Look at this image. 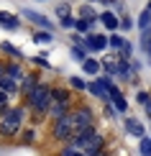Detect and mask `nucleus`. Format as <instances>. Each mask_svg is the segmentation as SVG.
I'll list each match as a JSON object with an SVG mask.
<instances>
[{
	"label": "nucleus",
	"mask_w": 151,
	"mask_h": 156,
	"mask_svg": "<svg viewBox=\"0 0 151 156\" xmlns=\"http://www.w3.org/2000/svg\"><path fill=\"white\" fill-rule=\"evenodd\" d=\"M21 102L28 108V118H31L34 126H38L41 120H46V113H49V105H51V82L38 80V84L23 97Z\"/></svg>",
	"instance_id": "1"
},
{
	"label": "nucleus",
	"mask_w": 151,
	"mask_h": 156,
	"mask_svg": "<svg viewBox=\"0 0 151 156\" xmlns=\"http://www.w3.org/2000/svg\"><path fill=\"white\" fill-rule=\"evenodd\" d=\"M26 120H28V108H26L23 102H18V105L10 102V105L5 108V113L0 115V141H5V144L16 141V136L21 133Z\"/></svg>",
	"instance_id": "2"
},
{
	"label": "nucleus",
	"mask_w": 151,
	"mask_h": 156,
	"mask_svg": "<svg viewBox=\"0 0 151 156\" xmlns=\"http://www.w3.org/2000/svg\"><path fill=\"white\" fill-rule=\"evenodd\" d=\"M69 118H72V126H74V133L77 131H84L90 126H97V113L90 102H80V105H72L69 110Z\"/></svg>",
	"instance_id": "3"
},
{
	"label": "nucleus",
	"mask_w": 151,
	"mask_h": 156,
	"mask_svg": "<svg viewBox=\"0 0 151 156\" xmlns=\"http://www.w3.org/2000/svg\"><path fill=\"white\" fill-rule=\"evenodd\" d=\"M18 16H21L26 23H31L34 28H46V31H56L59 28L54 18H49L46 13H41V10H36V8H28V5L18 8Z\"/></svg>",
	"instance_id": "4"
},
{
	"label": "nucleus",
	"mask_w": 151,
	"mask_h": 156,
	"mask_svg": "<svg viewBox=\"0 0 151 156\" xmlns=\"http://www.w3.org/2000/svg\"><path fill=\"white\" fill-rule=\"evenodd\" d=\"M49 136H51V141H56V144H67V141H72V136H74V126H72L69 113L62 115V118H56V120H51Z\"/></svg>",
	"instance_id": "5"
},
{
	"label": "nucleus",
	"mask_w": 151,
	"mask_h": 156,
	"mask_svg": "<svg viewBox=\"0 0 151 156\" xmlns=\"http://www.w3.org/2000/svg\"><path fill=\"white\" fill-rule=\"evenodd\" d=\"M82 46L90 51V54H102L108 51V31L100 34V31H90V34H82Z\"/></svg>",
	"instance_id": "6"
},
{
	"label": "nucleus",
	"mask_w": 151,
	"mask_h": 156,
	"mask_svg": "<svg viewBox=\"0 0 151 156\" xmlns=\"http://www.w3.org/2000/svg\"><path fill=\"white\" fill-rule=\"evenodd\" d=\"M120 120H123V131H126L131 138H141V136L149 133L146 131V123H143L141 118H136V115H131V113L120 115Z\"/></svg>",
	"instance_id": "7"
},
{
	"label": "nucleus",
	"mask_w": 151,
	"mask_h": 156,
	"mask_svg": "<svg viewBox=\"0 0 151 156\" xmlns=\"http://www.w3.org/2000/svg\"><path fill=\"white\" fill-rule=\"evenodd\" d=\"M105 144H108V138H105V133L102 131H95V136L84 144V148H82V156H100V154H105L108 148H105Z\"/></svg>",
	"instance_id": "8"
},
{
	"label": "nucleus",
	"mask_w": 151,
	"mask_h": 156,
	"mask_svg": "<svg viewBox=\"0 0 151 156\" xmlns=\"http://www.w3.org/2000/svg\"><path fill=\"white\" fill-rule=\"evenodd\" d=\"M38 80H41V69H38V67H36V69H28V72L21 77V82H18V97L23 100V97L38 84Z\"/></svg>",
	"instance_id": "9"
},
{
	"label": "nucleus",
	"mask_w": 151,
	"mask_h": 156,
	"mask_svg": "<svg viewBox=\"0 0 151 156\" xmlns=\"http://www.w3.org/2000/svg\"><path fill=\"white\" fill-rule=\"evenodd\" d=\"M16 141H18V146L21 148H34L38 144V128L31 123V126H23L21 128V133L16 136Z\"/></svg>",
	"instance_id": "10"
},
{
	"label": "nucleus",
	"mask_w": 151,
	"mask_h": 156,
	"mask_svg": "<svg viewBox=\"0 0 151 156\" xmlns=\"http://www.w3.org/2000/svg\"><path fill=\"white\" fill-rule=\"evenodd\" d=\"M84 95H90V97H92V100H97V102H108V100H110V95H108V90H105V84H102L100 80H97V77L87 80Z\"/></svg>",
	"instance_id": "11"
},
{
	"label": "nucleus",
	"mask_w": 151,
	"mask_h": 156,
	"mask_svg": "<svg viewBox=\"0 0 151 156\" xmlns=\"http://www.w3.org/2000/svg\"><path fill=\"white\" fill-rule=\"evenodd\" d=\"M23 26V18L18 16V13L13 10H0V28L5 31V34H13V31H18Z\"/></svg>",
	"instance_id": "12"
},
{
	"label": "nucleus",
	"mask_w": 151,
	"mask_h": 156,
	"mask_svg": "<svg viewBox=\"0 0 151 156\" xmlns=\"http://www.w3.org/2000/svg\"><path fill=\"white\" fill-rule=\"evenodd\" d=\"M80 72H82L84 77H87V80H92V77H97V74L102 72L100 56H97V54H90V56H87L84 62H80Z\"/></svg>",
	"instance_id": "13"
},
{
	"label": "nucleus",
	"mask_w": 151,
	"mask_h": 156,
	"mask_svg": "<svg viewBox=\"0 0 151 156\" xmlns=\"http://www.w3.org/2000/svg\"><path fill=\"white\" fill-rule=\"evenodd\" d=\"M31 44H36V46H54L56 44V31L34 28L31 31Z\"/></svg>",
	"instance_id": "14"
},
{
	"label": "nucleus",
	"mask_w": 151,
	"mask_h": 156,
	"mask_svg": "<svg viewBox=\"0 0 151 156\" xmlns=\"http://www.w3.org/2000/svg\"><path fill=\"white\" fill-rule=\"evenodd\" d=\"M74 16H80V18H87L90 23H100V21H97V18H100V10L95 8V3H82V0H77Z\"/></svg>",
	"instance_id": "15"
},
{
	"label": "nucleus",
	"mask_w": 151,
	"mask_h": 156,
	"mask_svg": "<svg viewBox=\"0 0 151 156\" xmlns=\"http://www.w3.org/2000/svg\"><path fill=\"white\" fill-rule=\"evenodd\" d=\"M97 21H100V26L105 31H118V23H120V16H118V13L113 10V8H102L100 10V18H97Z\"/></svg>",
	"instance_id": "16"
},
{
	"label": "nucleus",
	"mask_w": 151,
	"mask_h": 156,
	"mask_svg": "<svg viewBox=\"0 0 151 156\" xmlns=\"http://www.w3.org/2000/svg\"><path fill=\"white\" fill-rule=\"evenodd\" d=\"M51 100H56V102H74V90H72L67 82L64 84H51Z\"/></svg>",
	"instance_id": "17"
},
{
	"label": "nucleus",
	"mask_w": 151,
	"mask_h": 156,
	"mask_svg": "<svg viewBox=\"0 0 151 156\" xmlns=\"http://www.w3.org/2000/svg\"><path fill=\"white\" fill-rule=\"evenodd\" d=\"M3 67H5V77H10L16 82H21V77L26 74L23 62H18V59H3Z\"/></svg>",
	"instance_id": "18"
},
{
	"label": "nucleus",
	"mask_w": 151,
	"mask_h": 156,
	"mask_svg": "<svg viewBox=\"0 0 151 156\" xmlns=\"http://www.w3.org/2000/svg\"><path fill=\"white\" fill-rule=\"evenodd\" d=\"M136 49L146 56V62L151 64V28L146 31H138V41H136Z\"/></svg>",
	"instance_id": "19"
},
{
	"label": "nucleus",
	"mask_w": 151,
	"mask_h": 156,
	"mask_svg": "<svg viewBox=\"0 0 151 156\" xmlns=\"http://www.w3.org/2000/svg\"><path fill=\"white\" fill-rule=\"evenodd\" d=\"M0 54L8 56V59H18V62H26V59H28V56L23 54V49H18L16 44H10V41H0Z\"/></svg>",
	"instance_id": "20"
},
{
	"label": "nucleus",
	"mask_w": 151,
	"mask_h": 156,
	"mask_svg": "<svg viewBox=\"0 0 151 156\" xmlns=\"http://www.w3.org/2000/svg\"><path fill=\"white\" fill-rule=\"evenodd\" d=\"M72 105L74 102H56V100H51V105H49V113H46V120H56V118H62V115H67Z\"/></svg>",
	"instance_id": "21"
},
{
	"label": "nucleus",
	"mask_w": 151,
	"mask_h": 156,
	"mask_svg": "<svg viewBox=\"0 0 151 156\" xmlns=\"http://www.w3.org/2000/svg\"><path fill=\"white\" fill-rule=\"evenodd\" d=\"M26 62H31V64H34V67L44 69V72H59V69L54 67V64L49 62V54H46V51H38L36 56H28V59H26Z\"/></svg>",
	"instance_id": "22"
},
{
	"label": "nucleus",
	"mask_w": 151,
	"mask_h": 156,
	"mask_svg": "<svg viewBox=\"0 0 151 156\" xmlns=\"http://www.w3.org/2000/svg\"><path fill=\"white\" fill-rule=\"evenodd\" d=\"M90 56V51L82 46V44H69V59L74 62V64H80V62H84Z\"/></svg>",
	"instance_id": "23"
},
{
	"label": "nucleus",
	"mask_w": 151,
	"mask_h": 156,
	"mask_svg": "<svg viewBox=\"0 0 151 156\" xmlns=\"http://www.w3.org/2000/svg\"><path fill=\"white\" fill-rule=\"evenodd\" d=\"M123 41H126V34H120V31H110L108 34V51H120L123 46Z\"/></svg>",
	"instance_id": "24"
},
{
	"label": "nucleus",
	"mask_w": 151,
	"mask_h": 156,
	"mask_svg": "<svg viewBox=\"0 0 151 156\" xmlns=\"http://www.w3.org/2000/svg\"><path fill=\"white\" fill-rule=\"evenodd\" d=\"M67 84L74 90V92L84 95V87H87V77H84V74H69V77H67Z\"/></svg>",
	"instance_id": "25"
},
{
	"label": "nucleus",
	"mask_w": 151,
	"mask_h": 156,
	"mask_svg": "<svg viewBox=\"0 0 151 156\" xmlns=\"http://www.w3.org/2000/svg\"><path fill=\"white\" fill-rule=\"evenodd\" d=\"M133 28H136V18L131 16V13H123L120 23H118V31H120V34H131Z\"/></svg>",
	"instance_id": "26"
},
{
	"label": "nucleus",
	"mask_w": 151,
	"mask_h": 156,
	"mask_svg": "<svg viewBox=\"0 0 151 156\" xmlns=\"http://www.w3.org/2000/svg\"><path fill=\"white\" fill-rule=\"evenodd\" d=\"M115 56L118 59H131V56H136V44L131 41V38H126L123 46H120V51H115Z\"/></svg>",
	"instance_id": "27"
},
{
	"label": "nucleus",
	"mask_w": 151,
	"mask_h": 156,
	"mask_svg": "<svg viewBox=\"0 0 151 156\" xmlns=\"http://www.w3.org/2000/svg\"><path fill=\"white\" fill-rule=\"evenodd\" d=\"M74 13V8H72V3H67V0H59V3L54 5V18L59 21V18H64V16H72Z\"/></svg>",
	"instance_id": "28"
},
{
	"label": "nucleus",
	"mask_w": 151,
	"mask_h": 156,
	"mask_svg": "<svg viewBox=\"0 0 151 156\" xmlns=\"http://www.w3.org/2000/svg\"><path fill=\"white\" fill-rule=\"evenodd\" d=\"M146 28H151V10L143 8L138 16H136V31H146Z\"/></svg>",
	"instance_id": "29"
},
{
	"label": "nucleus",
	"mask_w": 151,
	"mask_h": 156,
	"mask_svg": "<svg viewBox=\"0 0 151 156\" xmlns=\"http://www.w3.org/2000/svg\"><path fill=\"white\" fill-rule=\"evenodd\" d=\"M102 115H105V120H110V123H118L120 120V113H118V110L113 108V102H102Z\"/></svg>",
	"instance_id": "30"
},
{
	"label": "nucleus",
	"mask_w": 151,
	"mask_h": 156,
	"mask_svg": "<svg viewBox=\"0 0 151 156\" xmlns=\"http://www.w3.org/2000/svg\"><path fill=\"white\" fill-rule=\"evenodd\" d=\"M0 87H3L10 97H18V82H16V80H10V77H3V80H0Z\"/></svg>",
	"instance_id": "31"
},
{
	"label": "nucleus",
	"mask_w": 151,
	"mask_h": 156,
	"mask_svg": "<svg viewBox=\"0 0 151 156\" xmlns=\"http://www.w3.org/2000/svg\"><path fill=\"white\" fill-rule=\"evenodd\" d=\"M151 100V92H149V90L146 87H136V92H133V102H136V105H146V102Z\"/></svg>",
	"instance_id": "32"
},
{
	"label": "nucleus",
	"mask_w": 151,
	"mask_h": 156,
	"mask_svg": "<svg viewBox=\"0 0 151 156\" xmlns=\"http://www.w3.org/2000/svg\"><path fill=\"white\" fill-rule=\"evenodd\" d=\"M138 141V154L141 156H151V136H141V138H136Z\"/></svg>",
	"instance_id": "33"
},
{
	"label": "nucleus",
	"mask_w": 151,
	"mask_h": 156,
	"mask_svg": "<svg viewBox=\"0 0 151 156\" xmlns=\"http://www.w3.org/2000/svg\"><path fill=\"white\" fill-rule=\"evenodd\" d=\"M59 154H62V156H82V148H77L72 141H67V144L62 146V151H59Z\"/></svg>",
	"instance_id": "34"
},
{
	"label": "nucleus",
	"mask_w": 151,
	"mask_h": 156,
	"mask_svg": "<svg viewBox=\"0 0 151 156\" xmlns=\"http://www.w3.org/2000/svg\"><path fill=\"white\" fill-rule=\"evenodd\" d=\"M74 13H72V16H64V18H59V21H56V26H59V28H62V31H72V28H74Z\"/></svg>",
	"instance_id": "35"
},
{
	"label": "nucleus",
	"mask_w": 151,
	"mask_h": 156,
	"mask_svg": "<svg viewBox=\"0 0 151 156\" xmlns=\"http://www.w3.org/2000/svg\"><path fill=\"white\" fill-rule=\"evenodd\" d=\"M128 64H131V72L141 77V72H143V62L138 59V56H131V59H128Z\"/></svg>",
	"instance_id": "36"
},
{
	"label": "nucleus",
	"mask_w": 151,
	"mask_h": 156,
	"mask_svg": "<svg viewBox=\"0 0 151 156\" xmlns=\"http://www.w3.org/2000/svg\"><path fill=\"white\" fill-rule=\"evenodd\" d=\"M110 8H113L118 16H123V13H128V3H126V0H113V3H110Z\"/></svg>",
	"instance_id": "37"
},
{
	"label": "nucleus",
	"mask_w": 151,
	"mask_h": 156,
	"mask_svg": "<svg viewBox=\"0 0 151 156\" xmlns=\"http://www.w3.org/2000/svg\"><path fill=\"white\" fill-rule=\"evenodd\" d=\"M10 102H13V97H10L8 92H5L3 87H0V108H5V105H10Z\"/></svg>",
	"instance_id": "38"
},
{
	"label": "nucleus",
	"mask_w": 151,
	"mask_h": 156,
	"mask_svg": "<svg viewBox=\"0 0 151 156\" xmlns=\"http://www.w3.org/2000/svg\"><path fill=\"white\" fill-rule=\"evenodd\" d=\"M143 115H146V118H149V123H151V100L146 102V105H143Z\"/></svg>",
	"instance_id": "39"
},
{
	"label": "nucleus",
	"mask_w": 151,
	"mask_h": 156,
	"mask_svg": "<svg viewBox=\"0 0 151 156\" xmlns=\"http://www.w3.org/2000/svg\"><path fill=\"white\" fill-rule=\"evenodd\" d=\"M5 77V67H3V62H0V80Z\"/></svg>",
	"instance_id": "40"
},
{
	"label": "nucleus",
	"mask_w": 151,
	"mask_h": 156,
	"mask_svg": "<svg viewBox=\"0 0 151 156\" xmlns=\"http://www.w3.org/2000/svg\"><path fill=\"white\" fill-rule=\"evenodd\" d=\"M82 3H95V5H97V3H100V0H82Z\"/></svg>",
	"instance_id": "41"
},
{
	"label": "nucleus",
	"mask_w": 151,
	"mask_h": 156,
	"mask_svg": "<svg viewBox=\"0 0 151 156\" xmlns=\"http://www.w3.org/2000/svg\"><path fill=\"white\" fill-rule=\"evenodd\" d=\"M146 10H151V0H146Z\"/></svg>",
	"instance_id": "42"
},
{
	"label": "nucleus",
	"mask_w": 151,
	"mask_h": 156,
	"mask_svg": "<svg viewBox=\"0 0 151 156\" xmlns=\"http://www.w3.org/2000/svg\"><path fill=\"white\" fill-rule=\"evenodd\" d=\"M36 3H49V0H36Z\"/></svg>",
	"instance_id": "43"
},
{
	"label": "nucleus",
	"mask_w": 151,
	"mask_h": 156,
	"mask_svg": "<svg viewBox=\"0 0 151 156\" xmlns=\"http://www.w3.org/2000/svg\"><path fill=\"white\" fill-rule=\"evenodd\" d=\"M67 3H74V0H67Z\"/></svg>",
	"instance_id": "44"
}]
</instances>
